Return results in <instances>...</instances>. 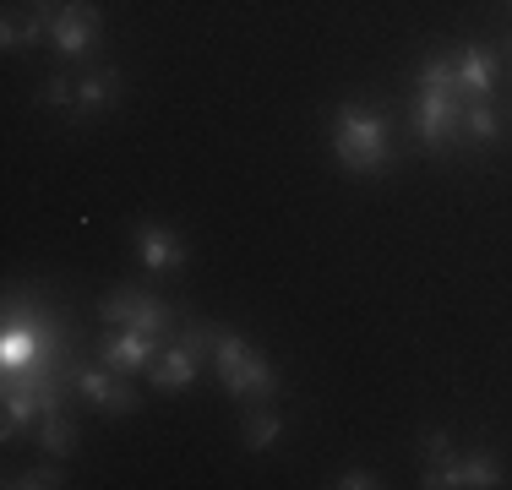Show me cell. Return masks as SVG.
I'll return each mask as SVG.
<instances>
[{"instance_id":"1","label":"cell","mask_w":512,"mask_h":490,"mask_svg":"<svg viewBox=\"0 0 512 490\" xmlns=\"http://www.w3.org/2000/svg\"><path fill=\"white\" fill-rule=\"evenodd\" d=\"M463 104L469 98L458 93L453 82V55H431L420 66V98H414V137H420L431 153H447L463 137Z\"/></svg>"},{"instance_id":"2","label":"cell","mask_w":512,"mask_h":490,"mask_svg":"<svg viewBox=\"0 0 512 490\" xmlns=\"http://www.w3.org/2000/svg\"><path fill=\"white\" fill-rule=\"evenodd\" d=\"M333 153L344 169H355V175H371V169H382L387 158H393V142H387V120L376 115V109L365 104H344L333 120Z\"/></svg>"},{"instance_id":"3","label":"cell","mask_w":512,"mask_h":490,"mask_svg":"<svg viewBox=\"0 0 512 490\" xmlns=\"http://www.w3.org/2000/svg\"><path fill=\"white\" fill-rule=\"evenodd\" d=\"M213 365H218L224 387L235 392L240 403H267L278 392L273 365H267L240 333H229V327H218V333H213Z\"/></svg>"},{"instance_id":"4","label":"cell","mask_w":512,"mask_h":490,"mask_svg":"<svg viewBox=\"0 0 512 490\" xmlns=\"http://www.w3.org/2000/svg\"><path fill=\"white\" fill-rule=\"evenodd\" d=\"M99 311H104L109 327H137V333H153V338H164L169 327H175V311L148 289H115Z\"/></svg>"},{"instance_id":"5","label":"cell","mask_w":512,"mask_h":490,"mask_svg":"<svg viewBox=\"0 0 512 490\" xmlns=\"http://www.w3.org/2000/svg\"><path fill=\"white\" fill-rule=\"evenodd\" d=\"M50 39L60 49V60H82L99 39V11L88 6V0H60L50 11Z\"/></svg>"},{"instance_id":"6","label":"cell","mask_w":512,"mask_h":490,"mask_svg":"<svg viewBox=\"0 0 512 490\" xmlns=\"http://www.w3.org/2000/svg\"><path fill=\"white\" fill-rule=\"evenodd\" d=\"M82 403H93V409L104 414H131L137 409V392L120 382V371H109V365H77V382H71Z\"/></svg>"},{"instance_id":"7","label":"cell","mask_w":512,"mask_h":490,"mask_svg":"<svg viewBox=\"0 0 512 490\" xmlns=\"http://www.w3.org/2000/svg\"><path fill=\"white\" fill-rule=\"evenodd\" d=\"M425 490H453V485H474V490H485V485H502V463L491 458V452H469V458H447V463H436V469H425Z\"/></svg>"},{"instance_id":"8","label":"cell","mask_w":512,"mask_h":490,"mask_svg":"<svg viewBox=\"0 0 512 490\" xmlns=\"http://www.w3.org/2000/svg\"><path fill=\"white\" fill-rule=\"evenodd\" d=\"M158 360V338L153 333H137V327H115L104 343H99V365H109V371H148V365Z\"/></svg>"},{"instance_id":"9","label":"cell","mask_w":512,"mask_h":490,"mask_svg":"<svg viewBox=\"0 0 512 490\" xmlns=\"http://www.w3.org/2000/svg\"><path fill=\"white\" fill-rule=\"evenodd\" d=\"M453 82L463 98H491L496 93V60L485 49H453Z\"/></svg>"},{"instance_id":"10","label":"cell","mask_w":512,"mask_h":490,"mask_svg":"<svg viewBox=\"0 0 512 490\" xmlns=\"http://www.w3.org/2000/svg\"><path fill=\"white\" fill-rule=\"evenodd\" d=\"M197 360H202L197 349H186L180 338H169V343H164V354H158V360L148 365V371H153V387H158V392H180V387H191V376H197Z\"/></svg>"},{"instance_id":"11","label":"cell","mask_w":512,"mask_h":490,"mask_svg":"<svg viewBox=\"0 0 512 490\" xmlns=\"http://www.w3.org/2000/svg\"><path fill=\"white\" fill-rule=\"evenodd\" d=\"M137 245H142V262H148L153 273H180V267H186L180 240L169 235V229H158V224H142L137 229Z\"/></svg>"},{"instance_id":"12","label":"cell","mask_w":512,"mask_h":490,"mask_svg":"<svg viewBox=\"0 0 512 490\" xmlns=\"http://www.w3.org/2000/svg\"><path fill=\"white\" fill-rule=\"evenodd\" d=\"M120 98V71H93V77L77 82V98H71V115H93V109L115 104Z\"/></svg>"},{"instance_id":"13","label":"cell","mask_w":512,"mask_h":490,"mask_svg":"<svg viewBox=\"0 0 512 490\" xmlns=\"http://www.w3.org/2000/svg\"><path fill=\"white\" fill-rule=\"evenodd\" d=\"M496 137H502V120H496L491 98H469V104H463V142H469V147H491Z\"/></svg>"},{"instance_id":"14","label":"cell","mask_w":512,"mask_h":490,"mask_svg":"<svg viewBox=\"0 0 512 490\" xmlns=\"http://www.w3.org/2000/svg\"><path fill=\"white\" fill-rule=\"evenodd\" d=\"M39 452H50V458H71L77 452V425L66 420V414H39Z\"/></svg>"},{"instance_id":"15","label":"cell","mask_w":512,"mask_h":490,"mask_svg":"<svg viewBox=\"0 0 512 490\" xmlns=\"http://www.w3.org/2000/svg\"><path fill=\"white\" fill-rule=\"evenodd\" d=\"M278 431H284V420H278L273 409H262V403L246 414V447H251V452H267V447L278 441Z\"/></svg>"},{"instance_id":"16","label":"cell","mask_w":512,"mask_h":490,"mask_svg":"<svg viewBox=\"0 0 512 490\" xmlns=\"http://www.w3.org/2000/svg\"><path fill=\"white\" fill-rule=\"evenodd\" d=\"M71 98H77V82H66V77H55V82H44V93H39V104H50V109H71Z\"/></svg>"},{"instance_id":"17","label":"cell","mask_w":512,"mask_h":490,"mask_svg":"<svg viewBox=\"0 0 512 490\" xmlns=\"http://www.w3.org/2000/svg\"><path fill=\"white\" fill-rule=\"evenodd\" d=\"M11 485H39V490H55V485H60V469H50V463H39V469H28L22 480H11Z\"/></svg>"},{"instance_id":"18","label":"cell","mask_w":512,"mask_h":490,"mask_svg":"<svg viewBox=\"0 0 512 490\" xmlns=\"http://www.w3.org/2000/svg\"><path fill=\"white\" fill-rule=\"evenodd\" d=\"M425 452H431V469L453 458V441H447V431H425Z\"/></svg>"},{"instance_id":"19","label":"cell","mask_w":512,"mask_h":490,"mask_svg":"<svg viewBox=\"0 0 512 490\" xmlns=\"http://www.w3.org/2000/svg\"><path fill=\"white\" fill-rule=\"evenodd\" d=\"M333 485H344V490H371V485H376V474H371V469H349L344 480H333Z\"/></svg>"}]
</instances>
